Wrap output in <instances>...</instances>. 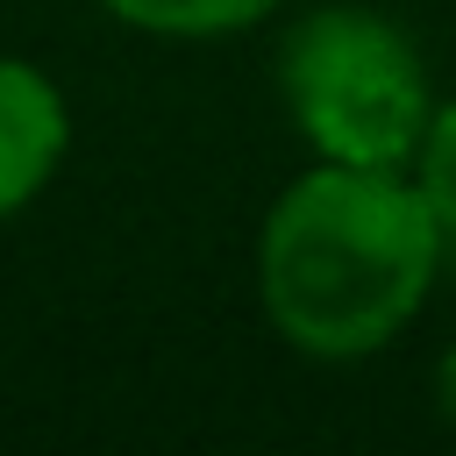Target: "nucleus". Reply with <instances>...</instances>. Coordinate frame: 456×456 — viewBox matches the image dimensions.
I'll use <instances>...</instances> for the list:
<instances>
[{
  "instance_id": "nucleus-4",
  "label": "nucleus",
  "mask_w": 456,
  "mask_h": 456,
  "mask_svg": "<svg viewBox=\"0 0 456 456\" xmlns=\"http://www.w3.org/2000/svg\"><path fill=\"white\" fill-rule=\"evenodd\" d=\"M114 21L142 28V36H178V43H200V36H235L249 21H264L278 0H100Z\"/></svg>"
},
{
  "instance_id": "nucleus-5",
  "label": "nucleus",
  "mask_w": 456,
  "mask_h": 456,
  "mask_svg": "<svg viewBox=\"0 0 456 456\" xmlns=\"http://www.w3.org/2000/svg\"><path fill=\"white\" fill-rule=\"evenodd\" d=\"M406 178L420 185L428 214L456 242V100H435V114H428V128H420V142L406 157Z\"/></svg>"
},
{
  "instance_id": "nucleus-3",
  "label": "nucleus",
  "mask_w": 456,
  "mask_h": 456,
  "mask_svg": "<svg viewBox=\"0 0 456 456\" xmlns=\"http://www.w3.org/2000/svg\"><path fill=\"white\" fill-rule=\"evenodd\" d=\"M71 150V107L28 57H0V221L21 214Z\"/></svg>"
},
{
  "instance_id": "nucleus-1",
  "label": "nucleus",
  "mask_w": 456,
  "mask_h": 456,
  "mask_svg": "<svg viewBox=\"0 0 456 456\" xmlns=\"http://www.w3.org/2000/svg\"><path fill=\"white\" fill-rule=\"evenodd\" d=\"M442 249L449 235L406 171L314 157L264 214L256 299L299 356L356 363L420 314Z\"/></svg>"
},
{
  "instance_id": "nucleus-6",
  "label": "nucleus",
  "mask_w": 456,
  "mask_h": 456,
  "mask_svg": "<svg viewBox=\"0 0 456 456\" xmlns=\"http://www.w3.org/2000/svg\"><path fill=\"white\" fill-rule=\"evenodd\" d=\"M435 406H442V420L456 428V342H449L442 363H435Z\"/></svg>"
},
{
  "instance_id": "nucleus-2",
  "label": "nucleus",
  "mask_w": 456,
  "mask_h": 456,
  "mask_svg": "<svg viewBox=\"0 0 456 456\" xmlns=\"http://www.w3.org/2000/svg\"><path fill=\"white\" fill-rule=\"evenodd\" d=\"M278 93L299 128V142L328 164H392L406 171L435 86L399 21L378 7H314L278 57Z\"/></svg>"
}]
</instances>
